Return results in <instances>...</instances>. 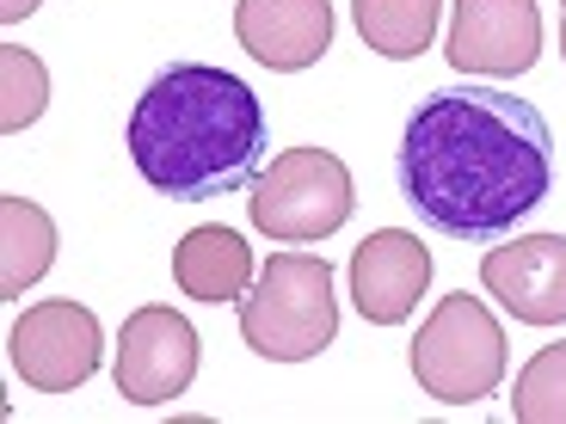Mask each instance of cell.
<instances>
[{"label": "cell", "instance_id": "cell-1", "mask_svg": "<svg viewBox=\"0 0 566 424\" xmlns=\"http://www.w3.org/2000/svg\"><path fill=\"white\" fill-rule=\"evenodd\" d=\"M395 184L431 234L493 246L554 191L548 117L499 86L424 93L400 129Z\"/></svg>", "mask_w": 566, "mask_h": 424}, {"label": "cell", "instance_id": "cell-2", "mask_svg": "<svg viewBox=\"0 0 566 424\" xmlns=\"http://www.w3.org/2000/svg\"><path fill=\"white\" fill-rule=\"evenodd\" d=\"M129 160L172 203H210L253 184L265 160V105L216 62H172L129 112Z\"/></svg>", "mask_w": 566, "mask_h": 424}, {"label": "cell", "instance_id": "cell-3", "mask_svg": "<svg viewBox=\"0 0 566 424\" xmlns=\"http://www.w3.org/2000/svg\"><path fill=\"white\" fill-rule=\"evenodd\" d=\"M241 339L271 363H308L339 339L333 265L321 253H271L241 296Z\"/></svg>", "mask_w": 566, "mask_h": 424}, {"label": "cell", "instance_id": "cell-4", "mask_svg": "<svg viewBox=\"0 0 566 424\" xmlns=\"http://www.w3.org/2000/svg\"><path fill=\"white\" fill-rule=\"evenodd\" d=\"M407 363L419 394H431L438 406H481L505 382V326L486 314L481 296L455 289L424 314L407 344Z\"/></svg>", "mask_w": 566, "mask_h": 424}, {"label": "cell", "instance_id": "cell-5", "mask_svg": "<svg viewBox=\"0 0 566 424\" xmlns=\"http://www.w3.org/2000/svg\"><path fill=\"white\" fill-rule=\"evenodd\" d=\"M352 210H357V184L333 148H283L247 184V215L277 246L326 241L352 222Z\"/></svg>", "mask_w": 566, "mask_h": 424}, {"label": "cell", "instance_id": "cell-6", "mask_svg": "<svg viewBox=\"0 0 566 424\" xmlns=\"http://www.w3.org/2000/svg\"><path fill=\"white\" fill-rule=\"evenodd\" d=\"M105 332L99 314L81 301H38L7 332V363L31 394H74L99 375Z\"/></svg>", "mask_w": 566, "mask_h": 424}, {"label": "cell", "instance_id": "cell-7", "mask_svg": "<svg viewBox=\"0 0 566 424\" xmlns=\"http://www.w3.org/2000/svg\"><path fill=\"white\" fill-rule=\"evenodd\" d=\"M203 363L198 326L185 320L167 301H148L124 320L117 332V357H112V382L129 406H167V400L191 394Z\"/></svg>", "mask_w": 566, "mask_h": 424}, {"label": "cell", "instance_id": "cell-8", "mask_svg": "<svg viewBox=\"0 0 566 424\" xmlns=\"http://www.w3.org/2000/svg\"><path fill=\"white\" fill-rule=\"evenodd\" d=\"M443 56L462 74L517 81L542 56V7L536 0H455Z\"/></svg>", "mask_w": 566, "mask_h": 424}, {"label": "cell", "instance_id": "cell-9", "mask_svg": "<svg viewBox=\"0 0 566 424\" xmlns=\"http://www.w3.org/2000/svg\"><path fill=\"white\" fill-rule=\"evenodd\" d=\"M481 289L517 326H566V234L493 241L481 258Z\"/></svg>", "mask_w": 566, "mask_h": 424}, {"label": "cell", "instance_id": "cell-10", "mask_svg": "<svg viewBox=\"0 0 566 424\" xmlns=\"http://www.w3.org/2000/svg\"><path fill=\"white\" fill-rule=\"evenodd\" d=\"M424 283H431V246L407 227H376L352 253V301L369 326H400L412 320Z\"/></svg>", "mask_w": 566, "mask_h": 424}, {"label": "cell", "instance_id": "cell-11", "mask_svg": "<svg viewBox=\"0 0 566 424\" xmlns=\"http://www.w3.org/2000/svg\"><path fill=\"white\" fill-rule=\"evenodd\" d=\"M234 38L271 74H302L333 50V0H234Z\"/></svg>", "mask_w": 566, "mask_h": 424}, {"label": "cell", "instance_id": "cell-12", "mask_svg": "<svg viewBox=\"0 0 566 424\" xmlns=\"http://www.w3.org/2000/svg\"><path fill=\"white\" fill-rule=\"evenodd\" d=\"M253 277H259L253 246L222 222H198L172 246V283L191 301H241L253 289Z\"/></svg>", "mask_w": 566, "mask_h": 424}, {"label": "cell", "instance_id": "cell-13", "mask_svg": "<svg viewBox=\"0 0 566 424\" xmlns=\"http://www.w3.org/2000/svg\"><path fill=\"white\" fill-rule=\"evenodd\" d=\"M56 265V222L31 198H0V296H25L43 271Z\"/></svg>", "mask_w": 566, "mask_h": 424}, {"label": "cell", "instance_id": "cell-14", "mask_svg": "<svg viewBox=\"0 0 566 424\" xmlns=\"http://www.w3.org/2000/svg\"><path fill=\"white\" fill-rule=\"evenodd\" d=\"M443 19V0H352V25L357 38L388 62H412L431 50Z\"/></svg>", "mask_w": 566, "mask_h": 424}, {"label": "cell", "instance_id": "cell-15", "mask_svg": "<svg viewBox=\"0 0 566 424\" xmlns=\"http://www.w3.org/2000/svg\"><path fill=\"white\" fill-rule=\"evenodd\" d=\"M511 418L517 424H566V339L542 344L511 388Z\"/></svg>", "mask_w": 566, "mask_h": 424}, {"label": "cell", "instance_id": "cell-16", "mask_svg": "<svg viewBox=\"0 0 566 424\" xmlns=\"http://www.w3.org/2000/svg\"><path fill=\"white\" fill-rule=\"evenodd\" d=\"M50 105V68L31 56L25 43H0V129L19 136Z\"/></svg>", "mask_w": 566, "mask_h": 424}, {"label": "cell", "instance_id": "cell-17", "mask_svg": "<svg viewBox=\"0 0 566 424\" xmlns=\"http://www.w3.org/2000/svg\"><path fill=\"white\" fill-rule=\"evenodd\" d=\"M38 7H43V0H0V19H7V25H19V19H31Z\"/></svg>", "mask_w": 566, "mask_h": 424}, {"label": "cell", "instance_id": "cell-18", "mask_svg": "<svg viewBox=\"0 0 566 424\" xmlns=\"http://www.w3.org/2000/svg\"><path fill=\"white\" fill-rule=\"evenodd\" d=\"M560 56H566V0H560Z\"/></svg>", "mask_w": 566, "mask_h": 424}]
</instances>
